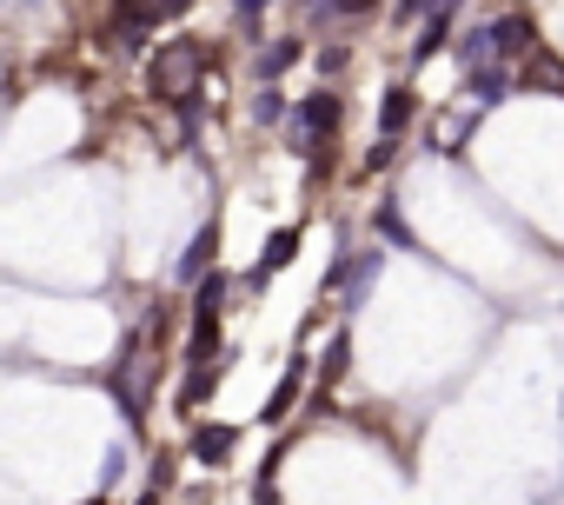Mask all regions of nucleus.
<instances>
[{
    "mask_svg": "<svg viewBox=\"0 0 564 505\" xmlns=\"http://www.w3.org/2000/svg\"><path fill=\"white\" fill-rule=\"evenodd\" d=\"M199 74H206V47H199V41H166V47L153 54V74H147V87H153L160 100L186 107Z\"/></svg>",
    "mask_w": 564,
    "mask_h": 505,
    "instance_id": "obj_1",
    "label": "nucleus"
},
{
    "mask_svg": "<svg viewBox=\"0 0 564 505\" xmlns=\"http://www.w3.org/2000/svg\"><path fill=\"white\" fill-rule=\"evenodd\" d=\"M333 120H339V100H333V94H313V100L300 107V120H293V147L306 153V140H313V133H326Z\"/></svg>",
    "mask_w": 564,
    "mask_h": 505,
    "instance_id": "obj_2",
    "label": "nucleus"
},
{
    "mask_svg": "<svg viewBox=\"0 0 564 505\" xmlns=\"http://www.w3.org/2000/svg\"><path fill=\"white\" fill-rule=\"evenodd\" d=\"M293 253H300V233H293V226H286V233H272V239H265V260L252 267V287H265L272 273H286V267H293Z\"/></svg>",
    "mask_w": 564,
    "mask_h": 505,
    "instance_id": "obj_3",
    "label": "nucleus"
},
{
    "mask_svg": "<svg viewBox=\"0 0 564 505\" xmlns=\"http://www.w3.org/2000/svg\"><path fill=\"white\" fill-rule=\"evenodd\" d=\"M379 273H386V253H379V246H366L359 260H352V280H346V307H366V293L379 287Z\"/></svg>",
    "mask_w": 564,
    "mask_h": 505,
    "instance_id": "obj_4",
    "label": "nucleus"
},
{
    "mask_svg": "<svg viewBox=\"0 0 564 505\" xmlns=\"http://www.w3.org/2000/svg\"><path fill=\"white\" fill-rule=\"evenodd\" d=\"M219 253V226H199L193 246H186V260H180V280H206V260Z\"/></svg>",
    "mask_w": 564,
    "mask_h": 505,
    "instance_id": "obj_5",
    "label": "nucleus"
},
{
    "mask_svg": "<svg viewBox=\"0 0 564 505\" xmlns=\"http://www.w3.org/2000/svg\"><path fill=\"white\" fill-rule=\"evenodd\" d=\"M491 34H498V54H531V41H538L524 14H505V21H498Z\"/></svg>",
    "mask_w": 564,
    "mask_h": 505,
    "instance_id": "obj_6",
    "label": "nucleus"
},
{
    "mask_svg": "<svg viewBox=\"0 0 564 505\" xmlns=\"http://www.w3.org/2000/svg\"><path fill=\"white\" fill-rule=\"evenodd\" d=\"M405 120H412V94H405V87H392V94H386V114H379V133H386V140H399V133H405Z\"/></svg>",
    "mask_w": 564,
    "mask_h": 505,
    "instance_id": "obj_7",
    "label": "nucleus"
},
{
    "mask_svg": "<svg viewBox=\"0 0 564 505\" xmlns=\"http://www.w3.org/2000/svg\"><path fill=\"white\" fill-rule=\"evenodd\" d=\"M226 452H232V432H226V426H199V432H193V459H206V465H219Z\"/></svg>",
    "mask_w": 564,
    "mask_h": 505,
    "instance_id": "obj_8",
    "label": "nucleus"
},
{
    "mask_svg": "<svg viewBox=\"0 0 564 505\" xmlns=\"http://www.w3.org/2000/svg\"><path fill=\"white\" fill-rule=\"evenodd\" d=\"M293 61H300V41H279L272 54H259V80H272V74H286Z\"/></svg>",
    "mask_w": 564,
    "mask_h": 505,
    "instance_id": "obj_9",
    "label": "nucleus"
},
{
    "mask_svg": "<svg viewBox=\"0 0 564 505\" xmlns=\"http://www.w3.org/2000/svg\"><path fill=\"white\" fill-rule=\"evenodd\" d=\"M471 94H478V107L505 100V74H498V67H478V74H471Z\"/></svg>",
    "mask_w": 564,
    "mask_h": 505,
    "instance_id": "obj_10",
    "label": "nucleus"
},
{
    "mask_svg": "<svg viewBox=\"0 0 564 505\" xmlns=\"http://www.w3.org/2000/svg\"><path fill=\"white\" fill-rule=\"evenodd\" d=\"M293 393H300V366L279 379V393H272V406H265V419H286V406H293Z\"/></svg>",
    "mask_w": 564,
    "mask_h": 505,
    "instance_id": "obj_11",
    "label": "nucleus"
},
{
    "mask_svg": "<svg viewBox=\"0 0 564 505\" xmlns=\"http://www.w3.org/2000/svg\"><path fill=\"white\" fill-rule=\"evenodd\" d=\"M279 114H286V100H279V94H259V100H252V120H259V127H272Z\"/></svg>",
    "mask_w": 564,
    "mask_h": 505,
    "instance_id": "obj_12",
    "label": "nucleus"
},
{
    "mask_svg": "<svg viewBox=\"0 0 564 505\" xmlns=\"http://www.w3.org/2000/svg\"><path fill=\"white\" fill-rule=\"evenodd\" d=\"M346 353H352V340H346V333H339V340H333V346H326V379H339V373H346Z\"/></svg>",
    "mask_w": 564,
    "mask_h": 505,
    "instance_id": "obj_13",
    "label": "nucleus"
},
{
    "mask_svg": "<svg viewBox=\"0 0 564 505\" xmlns=\"http://www.w3.org/2000/svg\"><path fill=\"white\" fill-rule=\"evenodd\" d=\"M438 47H445V14H438V21H432V28H425V41H419V47H412V54H419V61H425V54H438Z\"/></svg>",
    "mask_w": 564,
    "mask_h": 505,
    "instance_id": "obj_14",
    "label": "nucleus"
},
{
    "mask_svg": "<svg viewBox=\"0 0 564 505\" xmlns=\"http://www.w3.org/2000/svg\"><path fill=\"white\" fill-rule=\"evenodd\" d=\"M392 153H399V140H386V133H379V147L366 153V173H379V166H392Z\"/></svg>",
    "mask_w": 564,
    "mask_h": 505,
    "instance_id": "obj_15",
    "label": "nucleus"
},
{
    "mask_svg": "<svg viewBox=\"0 0 564 505\" xmlns=\"http://www.w3.org/2000/svg\"><path fill=\"white\" fill-rule=\"evenodd\" d=\"M120 472H127V445H113V452H107V465H100V479H107V485H120Z\"/></svg>",
    "mask_w": 564,
    "mask_h": 505,
    "instance_id": "obj_16",
    "label": "nucleus"
},
{
    "mask_svg": "<svg viewBox=\"0 0 564 505\" xmlns=\"http://www.w3.org/2000/svg\"><path fill=\"white\" fill-rule=\"evenodd\" d=\"M193 8V0H160V8H153V21H173V14H186Z\"/></svg>",
    "mask_w": 564,
    "mask_h": 505,
    "instance_id": "obj_17",
    "label": "nucleus"
},
{
    "mask_svg": "<svg viewBox=\"0 0 564 505\" xmlns=\"http://www.w3.org/2000/svg\"><path fill=\"white\" fill-rule=\"evenodd\" d=\"M259 8H265V0H239V21H252V14H259Z\"/></svg>",
    "mask_w": 564,
    "mask_h": 505,
    "instance_id": "obj_18",
    "label": "nucleus"
},
{
    "mask_svg": "<svg viewBox=\"0 0 564 505\" xmlns=\"http://www.w3.org/2000/svg\"><path fill=\"white\" fill-rule=\"evenodd\" d=\"M366 8H372V0H346V14H366Z\"/></svg>",
    "mask_w": 564,
    "mask_h": 505,
    "instance_id": "obj_19",
    "label": "nucleus"
},
{
    "mask_svg": "<svg viewBox=\"0 0 564 505\" xmlns=\"http://www.w3.org/2000/svg\"><path fill=\"white\" fill-rule=\"evenodd\" d=\"M140 505H160V485H153V492H147V498H140Z\"/></svg>",
    "mask_w": 564,
    "mask_h": 505,
    "instance_id": "obj_20",
    "label": "nucleus"
},
{
    "mask_svg": "<svg viewBox=\"0 0 564 505\" xmlns=\"http://www.w3.org/2000/svg\"><path fill=\"white\" fill-rule=\"evenodd\" d=\"M87 505H100V498H87Z\"/></svg>",
    "mask_w": 564,
    "mask_h": 505,
    "instance_id": "obj_21",
    "label": "nucleus"
}]
</instances>
